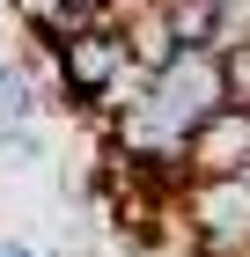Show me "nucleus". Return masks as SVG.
<instances>
[{"mask_svg": "<svg viewBox=\"0 0 250 257\" xmlns=\"http://www.w3.org/2000/svg\"><path fill=\"white\" fill-rule=\"evenodd\" d=\"M15 15H22V30L52 52V44L81 37L89 22H103V0H15Z\"/></svg>", "mask_w": 250, "mask_h": 257, "instance_id": "obj_2", "label": "nucleus"}, {"mask_svg": "<svg viewBox=\"0 0 250 257\" xmlns=\"http://www.w3.org/2000/svg\"><path fill=\"white\" fill-rule=\"evenodd\" d=\"M221 52H243L250 44V0H221V30H213Z\"/></svg>", "mask_w": 250, "mask_h": 257, "instance_id": "obj_4", "label": "nucleus"}, {"mask_svg": "<svg viewBox=\"0 0 250 257\" xmlns=\"http://www.w3.org/2000/svg\"><path fill=\"white\" fill-rule=\"evenodd\" d=\"M184 220L206 257H250V177H192Z\"/></svg>", "mask_w": 250, "mask_h": 257, "instance_id": "obj_1", "label": "nucleus"}, {"mask_svg": "<svg viewBox=\"0 0 250 257\" xmlns=\"http://www.w3.org/2000/svg\"><path fill=\"white\" fill-rule=\"evenodd\" d=\"M0 125H37V88L8 52H0Z\"/></svg>", "mask_w": 250, "mask_h": 257, "instance_id": "obj_3", "label": "nucleus"}]
</instances>
